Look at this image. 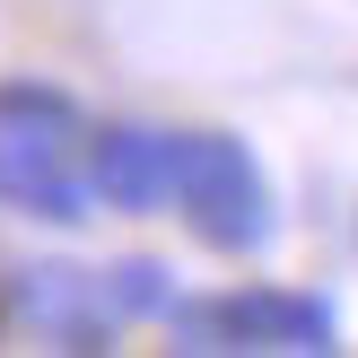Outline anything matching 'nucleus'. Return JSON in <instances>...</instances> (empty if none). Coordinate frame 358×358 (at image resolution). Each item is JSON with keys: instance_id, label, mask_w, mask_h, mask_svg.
Returning <instances> with one entry per match:
<instances>
[{"instance_id": "obj_6", "label": "nucleus", "mask_w": 358, "mask_h": 358, "mask_svg": "<svg viewBox=\"0 0 358 358\" xmlns=\"http://www.w3.org/2000/svg\"><path fill=\"white\" fill-rule=\"evenodd\" d=\"M105 297H114L122 324H166L184 289H175V271L157 254H122V262H105Z\"/></svg>"}, {"instance_id": "obj_4", "label": "nucleus", "mask_w": 358, "mask_h": 358, "mask_svg": "<svg viewBox=\"0 0 358 358\" xmlns=\"http://www.w3.org/2000/svg\"><path fill=\"white\" fill-rule=\"evenodd\" d=\"M0 297H9V315L27 332H44L52 350H105L122 332L114 297H105V271H87V262H9Z\"/></svg>"}, {"instance_id": "obj_3", "label": "nucleus", "mask_w": 358, "mask_h": 358, "mask_svg": "<svg viewBox=\"0 0 358 358\" xmlns=\"http://www.w3.org/2000/svg\"><path fill=\"white\" fill-rule=\"evenodd\" d=\"M0 210L35 227H87L96 219V184L70 157L62 131H27V122H0Z\"/></svg>"}, {"instance_id": "obj_1", "label": "nucleus", "mask_w": 358, "mask_h": 358, "mask_svg": "<svg viewBox=\"0 0 358 358\" xmlns=\"http://www.w3.org/2000/svg\"><path fill=\"white\" fill-rule=\"evenodd\" d=\"M175 219L227 262L271 254L280 236V201L262 157L245 149L236 131H175Z\"/></svg>"}, {"instance_id": "obj_5", "label": "nucleus", "mask_w": 358, "mask_h": 358, "mask_svg": "<svg viewBox=\"0 0 358 358\" xmlns=\"http://www.w3.org/2000/svg\"><path fill=\"white\" fill-rule=\"evenodd\" d=\"M79 166L96 184V201L122 219L175 210V131H157V122H96L79 140Z\"/></svg>"}, {"instance_id": "obj_2", "label": "nucleus", "mask_w": 358, "mask_h": 358, "mask_svg": "<svg viewBox=\"0 0 358 358\" xmlns=\"http://www.w3.org/2000/svg\"><path fill=\"white\" fill-rule=\"evenodd\" d=\"M166 332H175V350H289V358H324V350H341V306H332L324 289L245 280V289L175 297Z\"/></svg>"}]
</instances>
